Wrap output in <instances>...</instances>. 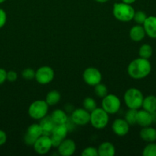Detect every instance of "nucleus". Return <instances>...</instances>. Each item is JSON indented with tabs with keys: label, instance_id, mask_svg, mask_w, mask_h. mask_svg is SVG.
<instances>
[{
	"label": "nucleus",
	"instance_id": "72a5a7b5",
	"mask_svg": "<svg viewBox=\"0 0 156 156\" xmlns=\"http://www.w3.org/2000/svg\"><path fill=\"white\" fill-rule=\"evenodd\" d=\"M7 80V72L4 69L0 68V85Z\"/></svg>",
	"mask_w": 156,
	"mask_h": 156
},
{
	"label": "nucleus",
	"instance_id": "a878e982",
	"mask_svg": "<svg viewBox=\"0 0 156 156\" xmlns=\"http://www.w3.org/2000/svg\"><path fill=\"white\" fill-rule=\"evenodd\" d=\"M94 93L99 98H103L105 96L108 94V89H107L106 86L104 84L100 82V83L94 86Z\"/></svg>",
	"mask_w": 156,
	"mask_h": 156
},
{
	"label": "nucleus",
	"instance_id": "393cba45",
	"mask_svg": "<svg viewBox=\"0 0 156 156\" xmlns=\"http://www.w3.org/2000/svg\"><path fill=\"white\" fill-rule=\"evenodd\" d=\"M83 108L88 111L89 112H91L93 110L96 109L97 108L96 106V102L93 98L87 97L83 101Z\"/></svg>",
	"mask_w": 156,
	"mask_h": 156
},
{
	"label": "nucleus",
	"instance_id": "e433bc0d",
	"mask_svg": "<svg viewBox=\"0 0 156 156\" xmlns=\"http://www.w3.org/2000/svg\"><path fill=\"white\" fill-rule=\"evenodd\" d=\"M96 2H99V3H105L106 2H108L109 0H95Z\"/></svg>",
	"mask_w": 156,
	"mask_h": 156
},
{
	"label": "nucleus",
	"instance_id": "c85d7f7f",
	"mask_svg": "<svg viewBox=\"0 0 156 156\" xmlns=\"http://www.w3.org/2000/svg\"><path fill=\"white\" fill-rule=\"evenodd\" d=\"M147 15L145 14V12H142V11H138V12H135L134 18H133V20L136 22L137 24H144L145 21L147 18Z\"/></svg>",
	"mask_w": 156,
	"mask_h": 156
},
{
	"label": "nucleus",
	"instance_id": "f03ea898",
	"mask_svg": "<svg viewBox=\"0 0 156 156\" xmlns=\"http://www.w3.org/2000/svg\"><path fill=\"white\" fill-rule=\"evenodd\" d=\"M135 9L132 5L123 2L115 3L113 8V14L115 18L122 22H128L133 20Z\"/></svg>",
	"mask_w": 156,
	"mask_h": 156
},
{
	"label": "nucleus",
	"instance_id": "b1692460",
	"mask_svg": "<svg viewBox=\"0 0 156 156\" xmlns=\"http://www.w3.org/2000/svg\"><path fill=\"white\" fill-rule=\"evenodd\" d=\"M152 47H151V45H149V44H143V45L141 46L140 48H139V56L142 58H144V59H148L151 56H152Z\"/></svg>",
	"mask_w": 156,
	"mask_h": 156
},
{
	"label": "nucleus",
	"instance_id": "a211bd4d",
	"mask_svg": "<svg viewBox=\"0 0 156 156\" xmlns=\"http://www.w3.org/2000/svg\"><path fill=\"white\" fill-rule=\"evenodd\" d=\"M40 126H41V129H42L43 135L49 136H50L51 135L52 132H53L54 128L55 127L56 124L54 123V122L52 120V119L50 118V117H44V118H42L40 122Z\"/></svg>",
	"mask_w": 156,
	"mask_h": 156
},
{
	"label": "nucleus",
	"instance_id": "412c9836",
	"mask_svg": "<svg viewBox=\"0 0 156 156\" xmlns=\"http://www.w3.org/2000/svg\"><path fill=\"white\" fill-rule=\"evenodd\" d=\"M50 117L56 125L67 123V120H68L67 115V114H66L65 111H64L63 110L61 109L54 110V111L51 113Z\"/></svg>",
	"mask_w": 156,
	"mask_h": 156
},
{
	"label": "nucleus",
	"instance_id": "2eb2a0df",
	"mask_svg": "<svg viewBox=\"0 0 156 156\" xmlns=\"http://www.w3.org/2000/svg\"><path fill=\"white\" fill-rule=\"evenodd\" d=\"M153 123V119L151 113L148 112L145 110H141V111H137V114H136V123L139 124L142 127H145V126H151V123Z\"/></svg>",
	"mask_w": 156,
	"mask_h": 156
},
{
	"label": "nucleus",
	"instance_id": "dca6fc26",
	"mask_svg": "<svg viewBox=\"0 0 156 156\" xmlns=\"http://www.w3.org/2000/svg\"><path fill=\"white\" fill-rule=\"evenodd\" d=\"M144 29H145V34L149 37L156 38V17L155 16H148L147 17L146 20L144 24H142Z\"/></svg>",
	"mask_w": 156,
	"mask_h": 156
},
{
	"label": "nucleus",
	"instance_id": "bb28decb",
	"mask_svg": "<svg viewBox=\"0 0 156 156\" xmlns=\"http://www.w3.org/2000/svg\"><path fill=\"white\" fill-rule=\"evenodd\" d=\"M138 110L128 109V111L125 113V120L128 122L129 125H134L136 123V114Z\"/></svg>",
	"mask_w": 156,
	"mask_h": 156
},
{
	"label": "nucleus",
	"instance_id": "4468645a",
	"mask_svg": "<svg viewBox=\"0 0 156 156\" xmlns=\"http://www.w3.org/2000/svg\"><path fill=\"white\" fill-rule=\"evenodd\" d=\"M58 152L62 156H70L76 151V143L70 139H64L58 147Z\"/></svg>",
	"mask_w": 156,
	"mask_h": 156
},
{
	"label": "nucleus",
	"instance_id": "6ab92c4d",
	"mask_svg": "<svg viewBox=\"0 0 156 156\" xmlns=\"http://www.w3.org/2000/svg\"><path fill=\"white\" fill-rule=\"evenodd\" d=\"M140 137L147 143H153L156 141V129L150 126L142 127L140 131Z\"/></svg>",
	"mask_w": 156,
	"mask_h": 156
},
{
	"label": "nucleus",
	"instance_id": "39448f33",
	"mask_svg": "<svg viewBox=\"0 0 156 156\" xmlns=\"http://www.w3.org/2000/svg\"><path fill=\"white\" fill-rule=\"evenodd\" d=\"M49 105L45 100H37L32 102L28 108V115L35 120H41L48 113Z\"/></svg>",
	"mask_w": 156,
	"mask_h": 156
},
{
	"label": "nucleus",
	"instance_id": "423d86ee",
	"mask_svg": "<svg viewBox=\"0 0 156 156\" xmlns=\"http://www.w3.org/2000/svg\"><path fill=\"white\" fill-rule=\"evenodd\" d=\"M121 108L120 99L113 94H108L102 98V108L109 114H115Z\"/></svg>",
	"mask_w": 156,
	"mask_h": 156
},
{
	"label": "nucleus",
	"instance_id": "4c0bfd02",
	"mask_svg": "<svg viewBox=\"0 0 156 156\" xmlns=\"http://www.w3.org/2000/svg\"><path fill=\"white\" fill-rule=\"evenodd\" d=\"M6 0H0V4H1V3H3L4 2H6Z\"/></svg>",
	"mask_w": 156,
	"mask_h": 156
},
{
	"label": "nucleus",
	"instance_id": "6e6552de",
	"mask_svg": "<svg viewBox=\"0 0 156 156\" xmlns=\"http://www.w3.org/2000/svg\"><path fill=\"white\" fill-rule=\"evenodd\" d=\"M83 79L88 85L95 86L100 83L102 81V73L98 69L94 67H89L84 70L83 73Z\"/></svg>",
	"mask_w": 156,
	"mask_h": 156
},
{
	"label": "nucleus",
	"instance_id": "9b49d317",
	"mask_svg": "<svg viewBox=\"0 0 156 156\" xmlns=\"http://www.w3.org/2000/svg\"><path fill=\"white\" fill-rule=\"evenodd\" d=\"M34 149L39 155H45L50 150L53 146L50 136L42 135L35 141L33 145Z\"/></svg>",
	"mask_w": 156,
	"mask_h": 156
},
{
	"label": "nucleus",
	"instance_id": "9d476101",
	"mask_svg": "<svg viewBox=\"0 0 156 156\" xmlns=\"http://www.w3.org/2000/svg\"><path fill=\"white\" fill-rule=\"evenodd\" d=\"M67 133H68V127L66 125V123L57 124L55 126V127L53 129V132L50 135L53 147L58 148L60 146L61 142L67 137Z\"/></svg>",
	"mask_w": 156,
	"mask_h": 156
},
{
	"label": "nucleus",
	"instance_id": "5701e85b",
	"mask_svg": "<svg viewBox=\"0 0 156 156\" xmlns=\"http://www.w3.org/2000/svg\"><path fill=\"white\" fill-rule=\"evenodd\" d=\"M61 100V94L59 91L56 90H52L49 91L46 95L45 101L47 102L49 106H54L58 104V102Z\"/></svg>",
	"mask_w": 156,
	"mask_h": 156
},
{
	"label": "nucleus",
	"instance_id": "7c9ffc66",
	"mask_svg": "<svg viewBox=\"0 0 156 156\" xmlns=\"http://www.w3.org/2000/svg\"><path fill=\"white\" fill-rule=\"evenodd\" d=\"M82 156H98V149L93 146L85 148L81 152Z\"/></svg>",
	"mask_w": 156,
	"mask_h": 156
},
{
	"label": "nucleus",
	"instance_id": "f257e3e1",
	"mask_svg": "<svg viewBox=\"0 0 156 156\" xmlns=\"http://www.w3.org/2000/svg\"><path fill=\"white\" fill-rule=\"evenodd\" d=\"M151 71V62L148 59L142 57L133 59L127 67L128 76L134 79H144L150 74Z\"/></svg>",
	"mask_w": 156,
	"mask_h": 156
},
{
	"label": "nucleus",
	"instance_id": "f704fd0d",
	"mask_svg": "<svg viewBox=\"0 0 156 156\" xmlns=\"http://www.w3.org/2000/svg\"><path fill=\"white\" fill-rule=\"evenodd\" d=\"M7 141V135L3 130L0 129V146L4 145Z\"/></svg>",
	"mask_w": 156,
	"mask_h": 156
},
{
	"label": "nucleus",
	"instance_id": "0eeeda50",
	"mask_svg": "<svg viewBox=\"0 0 156 156\" xmlns=\"http://www.w3.org/2000/svg\"><path fill=\"white\" fill-rule=\"evenodd\" d=\"M54 79V71L47 66L40 67L35 73V79L40 85H47Z\"/></svg>",
	"mask_w": 156,
	"mask_h": 156
},
{
	"label": "nucleus",
	"instance_id": "c9c22d12",
	"mask_svg": "<svg viewBox=\"0 0 156 156\" xmlns=\"http://www.w3.org/2000/svg\"><path fill=\"white\" fill-rule=\"evenodd\" d=\"M122 1L123 2L127 3V4L132 5V4H133V3H134L136 0H122Z\"/></svg>",
	"mask_w": 156,
	"mask_h": 156
},
{
	"label": "nucleus",
	"instance_id": "cd10ccee",
	"mask_svg": "<svg viewBox=\"0 0 156 156\" xmlns=\"http://www.w3.org/2000/svg\"><path fill=\"white\" fill-rule=\"evenodd\" d=\"M144 156H156V143H149L142 151Z\"/></svg>",
	"mask_w": 156,
	"mask_h": 156
},
{
	"label": "nucleus",
	"instance_id": "aec40b11",
	"mask_svg": "<svg viewBox=\"0 0 156 156\" xmlns=\"http://www.w3.org/2000/svg\"><path fill=\"white\" fill-rule=\"evenodd\" d=\"M99 156H113L116 154V148L114 145L110 142H104L98 147Z\"/></svg>",
	"mask_w": 156,
	"mask_h": 156
},
{
	"label": "nucleus",
	"instance_id": "1a4fd4ad",
	"mask_svg": "<svg viewBox=\"0 0 156 156\" xmlns=\"http://www.w3.org/2000/svg\"><path fill=\"white\" fill-rule=\"evenodd\" d=\"M42 135L43 132L40 124L33 123L28 127L25 134H24V141L27 146H33L35 141Z\"/></svg>",
	"mask_w": 156,
	"mask_h": 156
},
{
	"label": "nucleus",
	"instance_id": "c756f323",
	"mask_svg": "<svg viewBox=\"0 0 156 156\" xmlns=\"http://www.w3.org/2000/svg\"><path fill=\"white\" fill-rule=\"evenodd\" d=\"M35 73L36 71L32 68L24 69L21 73V76L26 80H32V79H35Z\"/></svg>",
	"mask_w": 156,
	"mask_h": 156
},
{
	"label": "nucleus",
	"instance_id": "ddd939ff",
	"mask_svg": "<svg viewBox=\"0 0 156 156\" xmlns=\"http://www.w3.org/2000/svg\"><path fill=\"white\" fill-rule=\"evenodd\" d=\"M129 126L130 125L125 119L118 118L113 121L112 124V129L116 135L119 136H124L128 134L129 131Z\"/></svg>",
	"mask_w": 156,
	"mask_h": 156
},
{
	"label": "nucleus",
	"instance_id": "2f4dec72",
	"mask_svg": "<svg viewBox=\"0 0 156 156\" xmlns=\"http://www.w3.org/2000/svg\"><path fill=\"white\" fill-rule=\"evenodd\" d=\"M17 79H18V74L16 72L13 71V70L7 72V80L9 82H14L17 80Z\"/></svg>",
	"mask_w": 156,
	"mask_h": 156
},
{
	"label": "nucleus",
	"instance_id": "f3484780",
	"mask_svg": "<svg viewBox=\"0 0 156 156\" xmlns=\"http://www.w3.org/2000/svg\"><path fill=\"white\" fill-rule=\"evenodd\" d=\"M145 31L143 26L141 24H136L133 26L129 30V37L132 41L135 42H139L142 41L145 37Z\"/></svg>",
	"mask_w": 156,
	"mask_h": 156
},
{
	"label": "nucleus",
	"instance_id": "4be33fe9",
	"mask_svg": "<svg viewBox=\"0 0 156 156\" xmlns=\"http://www.w3.org/2000/svg\"><path fill=\"white\" fill-rule=\"evenodd\" d=\"M142 108L149 113L156 111V97L154 95H148L144 98Z\"/></svg>",
	"mask_w": 156,
	"mask_h": 156
},
{
	"label": "nucleus",
	"instance_id": "f8f14e48",
	"mask_svg": "<svg viewBox=\"0 0 156 156\" xmlns=\"http://www.w3.org/2000/svg\"><path fill=\"white\" fill-rule=\"evenodd\" d=\"M71 120L78 126H85L90 123V112L84 108L75 109L71 114Z\"/></svg>",
	"mask_w": 156,
	"mask_h": 156
},
{
	"label": "nucleus",
	"instance_id": "20e7f679",
	"mask_svg": "<svg viewBox=\"0 0 156 156\" xmlns=\"http://www.w3.org/2000/svg\"><path fill=\"white\" fill-rule=\"evenodd\" d=\"M109 114L102 108H96L90 112V120L92 126L95 129H104L109 123Z\"/></svg>",
	"mask_w": 156,
	"mask_h": 156
},
{
	"label": "nucleus",
	"instance_id": "7ed1b4c3",
	"mask_svg": "<svg viewBox=\"0 0 156 156\" xmlns=\"http://www.w3.org/2000/svg\"><path fill=\"white\" fill-rule=\"evenodd\" d=\"M144 96L142 91L136 88H130L124 94V101L128 109L139 110L142 108Z\"/></svg>",
	"mask_w": 156,
	"mask_h": 156
},
{
	"label": "nucleus",
	"instance_id": "473e14b6",
	"mask_svg": "<svg viewBox=\"0 0 156 156\" xmlns=\"http://www.w3.org/2000/svg\"><path fill=\"white\" fill-rule=\"evenodd\" d=\"M6 20H7L6 12L2 9H0V28H2L6 24Z\"/></svg>",
	"mask_w": 156,
	"mask_h": 156
}]
</instances>
